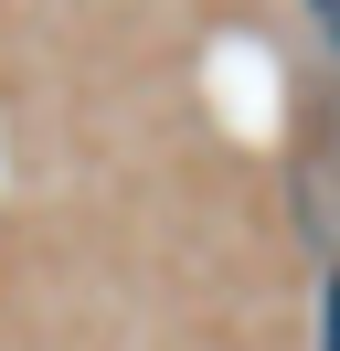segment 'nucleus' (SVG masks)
<instances>
[{
	"label": "nucleus",
	"mask_w": 340,
	"mask_h": 351,
	"mask_svg": "<svg viewBox=\"0 0 340 351\" xmlns=\"http://www.w3.org/2000/svg\"><path fill=\"white\" fill-rule=\"evenodd\" d=\"M319 351H340V266H330V287H319Z\"/></svg>",
	"instance_id": "1"
}]
</instances>
